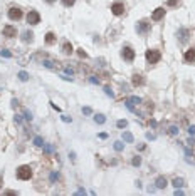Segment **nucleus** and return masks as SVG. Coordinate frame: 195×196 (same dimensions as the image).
<instances>
[{"label": "nucleus", "instance_id": "nucleus-12", "mask_svg": "<svg viewBox=\"0 0 195 196\" xmlns=\"http://www.w3.org/2000/svg\"><path fill=\"white\" fill-rule=\"evenodd\" d=\"M146 29H148V23L146 22H140L138 23V32H146Z\"/></svg>", "mask_w": 195, "mask_h": 196}, {"label": "nucleus", "instance_id": "nucleus-5", "mask_svg": "<svg viewBox=\"0 0 195 196\" xmlns=\"http://www.w3.org/2000/svg\"><path fill=\"white\" fill-rule=\"evenodd\" d=\"M27 22H29L30 25H36V23L41 22V15H39L36 10H30L29 15H27Z\"/></svg>", "mask_w": 195, "mask_h": 196}, {"label": "nucleus", "instance_id": "nucleus-2", "mask_svg": "<svg viewBox=\"0 0 195 196\" xmlns=\"http://www.w3.org/2000/svg\"><path fill=\"white\" fill-rule=\"evenodd\" d=\"M160 57H161V55H160L158 50H151V49H150V50H146V60L150 64H156L160 60Z\"/></svg>", "mask_w": 195, "mask_h": 196}, {"label": "nucleus", "instance_id": "nucleus-16", "mask_svg": "<svg viewBox=\"0 0 195 196\" xmlns=\"http://www.w3.org/2000/svg\"><path fill=\"white\" fill-rule=\"evenodd\" d=\"M123 139H124V141H128V143H131V141H133V136H131L130 133H124L123 134Z\"/></svg>", "mask_w": 195, "mask_h": 196}, {"label": "nucleus", "instance_id": "nucleus-3", "mask_svg": "<svg viewBox=\"0 0 195 196\" xmlns=\"http://www.w3.org/2000/svg\"><path fill=\"white\" fill-rule=\"evenodd\" d=\"M9 18H10V20H20V18H22V10H20L19 7H12V9L9 10Z\"/></svg>", "mask_w": 195, "mask_h": 196}, {"label": "nucleus", "instance_id": "nucleus-26", "mask_svg": "<svg viewBox=\"0 0 195 196\" xmlns=\"http://www.w3.org/2000/svg\"><path fill=\"white\" fill-rule=\"evenodd\" d=\"M36 144H37V146H41V144H42V139H41V138H37V139H36Z\"/></svg>", "mask_w": 195, "mask_h": 196}, {"label": "nucleus", "instance_id": "nucleus-23", "mask_svg": "<svg viewBox=\"0 0 195 196\" xmlns=\"http://www.w3.org/2000/svg\"><path fill=\"white\" fill-rule=\"evenodd\" d=\"M140 163H141V159H140V158H135V159H133V166H140Z\"/></svg>", "mask_w": 195, "mask_h": 196}, {"label": "nucleus", "instance_id": "nucleus-25", "mask_svg": "<svg viewBox=\"0 0 195 196\" xmlns=\"http://www.w3.org/2000/svg\"><path fill=\"white\" fill-rule=\"evenodd\" d=\"M126 126V121H118V127H124Z\"/></svg>", "mask_w": 195, "mask_h": 196}, {"label": "nucleus", "instance_id": "nucleus-27", "mask_svg": "<svg viewBox=\"0 0 195 196\" xmlns=\"http://www.w3.org/2000/svg\"><path fill=\"white\" fill-rule=\"evenodd\" d=\"M170 133H171V134H177V133H178V131H177V127H171V129H170Z\"/></svg>", "mask_w": 195, "mask_h": 196}, {"label": "nucleus", "instance_id": "nucleus-28", "mask_svg": "<svg viewBox=\"0 0 195 196\" xmlns=\"http://www.w3.org/2000/svg\"><path fill=\"white\" fill-rule=\"evenodd\" d=\"M189 131H190V134H195V126H192V127L189 129Z\"/></svg>", "mask_w": 195, "mask_h": 196}, {"label": "nucleus", "instance_id": "nucleus-10", "mask_svg": "<svg viewBox=\"0 0 195 196\" xmlns=\"http://www.w3.org/2000/svg\"><path fill=\"white\" fill-rule=\"evenodd\" d=\"M143 75H140V74H135L133 75V84H135V86H141L143 84Z\"/></svg>", "mask_w": 195, "mask_h": 196}, {"label": "nucleus", "instance_id": "nucleus-11", "mask_svg": "<svg viewBox=\"0 0 195 196\" xmlns=\"http://www.w3.org/2000/svg\"><path fill=\"white\" fill-rule=\"evenodd\" d=\"M155 185L158 186V188H165V186H166V179L163 178V176H160V178L155 181Z\"/></svg>", "mask_w": 195, "mask_h": 196}, {"label": "nucleus", "instance_id": "nucleus-29", "mask_svg": "<svg viewBox=\"0 0 195 196\" xmlns=\"http://www.w3.org/2000/svg\"><path fill=\"white\" fill-rule=\"evenodd\" d=\"M0 185H2V178H0Z\"/></svg>", "mask_w": 195, "mask_h": 196}, {"label": "nucleus", "instance_id": "nucleus-20", "mask_svg": "<svg viewBox=\"0 0 195 196\" xmlns=\"http://www.w3.org/2000/svg\"><path fill=\"white\" fill-rule=\"evenodd\" d=\"M173 185L177 186V188H178V186H183V179H175V181H173Z\"/></svg>", "mask_w": 195, "mask_h": 196}, {"label": "nucleus", "instance_id": "nucleus-4", "mask_svg": "<svg viewBox=\"0 0 195 196\" xmlns=\"http://www.w3.org/2000/svg\"><path fill=\"white\" fill-rule=\"evenodd\" d=\"M121 55H123L124 60L131 62V60L135 59V50H133L131 47H123V52H121Z\"/></svg>", "mask_w": 195, "mask_h": 196}, {"label": "nucleus", "instance_id": "nucleus-30", "mask_svg": "<svg viewBox=\"0 0 195 196\" xmlns=\"http://www.w3.org/2000/svg\"><path fill=\"white\" fill-rule=\"evenodd\" d=\"M47 2H54V0H47Z\"/></svg>", "mask_w": 195, "mask_h": 196}, {"label": "nucleus", "instance_id": "nucleus-15", "mask_svg": "<svg viewBox=\"0 0 195 196\" xmlns=\"http://www.w3.org/2000/svg\"><path fill=\"white\" fill-rule=\"evenodd\" d=\"M187 35H189V32H187L185 29H182V30H180V40L185 42V40H187Z\"/></svg>", "mask_w": 195, "mask_h": 196}, {"label": "nucleus", "instance_id": "nucleus-19", "mask_svg": "<svg viewBox=\"0 0 195 196\" xmlns=\"http://www.w3.org/2000/svg\"><path fill=\"white\" fill-rule=\"evenodd\" d=\"M19 77H20V81H27V77H29V75H27V72H20Z\"/></svg>", "mask_w": 195, "mask_h": 196}, {"label": "nucleus", "instance_id": "nucleus-22", "mask_svg": "<svg viewBox=\"0 0 195 196\" xmlns=\"http://www.w3.org/2000/svg\"><path fill=\"white\" fill-rule=\"evenodd\" d=\"M114 149L121 151V149H123V144H121V143H114Z\"/></svg>", "mask_w": 195, "mask_h": 196}, {"label": "nucleus", "instance_id": "nucleus-9", "mask_svg": "<svg viewBox=\"0 0 195 196\" xmlns=\"http://www.w3.org/2000/svg\"><path fill=\"white\" fill-rule=\"evenodd\" d=\"M185 60L187 62H195V49H189L185 52Z\"/></svg>", "mask_w": 195, "mask_h": 196}, {"label": "nucleus", "instance_id": "nucleus-14", "mask_svg": "<svg viewBox=\"0 0 195 196\" xmlns=\"http://www.w3.org/2000/svg\"><path fill=\"white\" fill-rule=\"evenodd\" d=\"M54 40H56L54 34H51V32H49V34L46 35V42H47V44H54Z\"/></svg>", "mask_w": 195, "mask_h": 196}, {"label": "nucleus", "instance_id": "nucleus-8", "mask_svg": "<svg viewBox=\"0 0 195 196\" xmlns=\"http://www.w3.org/2000/svg\"><path fill=\"white\" fill-rule=\"evenodd\" d=\"M111 10H113V13H114V15H121V13L124 12V5L118 2V4H114V5L111 7Z\"/></svg>", "mask_w": 195, "mask_h": 196}, {"label": "nucleus", "instance_id": "nucleus-24", "mask_svg": "<svg viewBox=\"0 0 195 196\" xmlns=\"http://www.w3.org/2000/svg\"><path fill=\"white\" fill-rule=\"evenodd\" d=\"M29 39H32V34L25 32V34H24V40H29Z\"/></svg>", "mask_w": 195, "mask_h": 196}, {"label": "nucleus", "instance_id": "nucleus-17", "mask_svg": "<svg viewBox=\"0 0 195 196\" xmlns=\"http://www.w3.org/2000/svg\"><path fill=\"white\" fill-rule=\"evenodd\" d=\"M96 122H99V124H103V122H104V116L98 114V116H96Z\"/></svg>", "mask_w": 195, "mask_h": 196}, {"label": "nucleus", "instance_id": "nucleus-6", "mask_svg": "<svg viewBox=\"0 0 195 196\" xmlns=\"http://www.w3.org/2000/svg\"><path fill=\"white\" fill-rule=\"evenodd\" d=\"M4 35H5V37H15V35H17V30H15V27H12V25H5V27H4Z\"/></svg>", "mask_w": 195, "mask_h": 196}, {"label": "nucleus", "instance_id": "nucleus-18", "mask_svg": "<svg viewBox=\"0 0 195 196\" xmlns=\"http://www.w3.org/2000/svg\"><path fill=\"white\" fill-rule=\"evenodd\" d=\"M74 2H76V0H62V4H64L66 7H71Z\"/></svg>", "mask_w": 195, "mask_h": 196}, {"label": "nucleus", "instance_id": "nucleus-7", "mask_svg": "<svg viewBox=\"0 0 195 196\" xmlns=\"http://www.w3.org/2000/svg\"><path fill=\"white\" fill-rule=\"evenodd\" d=\"M163 15H165V9H163V7H158V9L153 12L151 18H153V20H161V18H163Z\"/></svg>", "mask_w": 195, "mask_h": 196}, {"label": "nucleus", "instance_id": "nucleus-1", "mask_svg": "<svg viewBox=\"0 0 195 196\" xmlns=\"http://www.w3.org/2000/svg\"><path fill=\"white\" fill-rule=\"evenodd\" d=\"M30 176H32V169H30V166H20L17 169V178L19 179L25 181V179H30Z\"/></svg>", "mask_w": 195, "mask_h": 196}, {"label": "nucleus", "instance_id": "nucleus-13", "mask_svg": "<svg viewBox=\"0 0 195 196\" xmlns=\"http://www.w3.org/2000/svg\"><path fill=\"white\" fill-rule=\"evenodd\" d=\"M62 50H64V54H71V52H72V45L69 44V42H66L64 45H62Z\"/></svg>", "mask_w": 195, "mask_h": 196}, {"label": "nucleus", "instance_id": "nucleus-21", "mask_svg": "<svg viewBox=\"0 0 195 196\" xmlns=\"http://www.w3.org/2000/svg\"><path fill=\"white\" fill-rule=\"evenodd\" d=\"M178 4V0H168V4H166V5L168 7H175Z\"/></svg>", "mask_w": 195, "mask_h": 196}]
</instances>
